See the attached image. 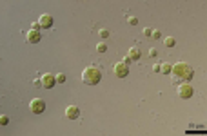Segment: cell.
I'll use <instances>...</instances> for the list:
<instances>
[{
	"mask_svg": "<svg viewBox=\"0 0 207 136\" xmlns=\"http://www.w3.org/2000/svg\"><path fill=\"white\" fill-rule=\"evenodd\" d=\"M151 36H153V40H158V38H160V31H153Z\"/></svg>",
	"mask_w": 207,
	"mask_h": 136,
	"instance_id": "cell-18",
	"label": "cell"
},
{
	"mask_svg": "<svg viewBox=\"0 0 207 136\" xmlns=\"http://www.w3.org/2000/svg\"><path fill=\"white\" fill-rule=\"evenodd\" d=\"M27 42H31V44H36V42H40V31H35V29H31V31H27Z\"/></svg>",
	"mask_w": 207,
	"mask_h": 136,
	"instance_id": "cell-9",
	"label": "cell"
},
{
	"mask_svg": "<svg viewBox=\"0 0 207 136\" xmlns=\"http://www.w3.org/2000/svg\"><path fill=\"white\" fill-rule=\"evenodd\" d=\"M127 56L133 60V62H136V60H140L142 53H140V49H138V47H131V49L127 51Z\"/></svg>",
	"mask_w": 207,
	"mask_h": 136,
	"instance_id": "cell-10",
	"label": "cell"
},
{
	"mask_svg": "<svg viewBox=\"0 0 207 136\" xmlns=\"http://www.w3.org/2000/svg\"><path fill=\"white\" fill-rule=\"evenodd\" d=\"M66 116H67L69 120H77V118L80 116V109L77 107V105H69V107L66 109Z\"/></svg>",
	"mask_w": 207,
	"mask_h": 136,
	"instance_id": "cell-7",
	"label": "cell"
},
{
	"mask_svg": "<svg viewBox=\"0 0 207 136\" xmlns=\"http://www.w3.org/2000/svg\"><path fill=\"white\" fill-rule=\"evenodd\" d=\"M55 85H56V76H53V74H44L42 76V87L51 89Z\"/></svg>",
	"mask_w": 207,
	"mask_h": 136,
	"instance_id": "cell-6",
	"label": "cell"
},
{
	"mask_svg": "<svg viewBox=\"0 0 207 136\" xmlns=\"http://www.w3.org/2000/svg\"><path fill=\"white\" fill-rule=\"evenodd\" d=\"M64 82H66V74H62V73L56 74V84H64Z\"/></svg>",
	"mask_w": 207,
	"mask_h": 136,
	"instance_id": "cell-14",
	"label": "cell"
},
{
	"mask_svg": "<svg viewBox=\"0 0 207 136\" xmlns=\"http://www.w3.org/2000/svg\"><path fill=\"white\" fill-rule=\"evenodd\" d=\"M29 109H31V113H35V114H42L44 111H46V102L36 98V100H33L31 103H29Z\"/></svg>",
	"mask_w": 207,
	"mask_h": 136,
	"instance_id": "cell-5",
	"label": "cell"
},
{
	"mask_svg": "<svg viewBox=\"0 0 207 136\" xmlns=\"http://www.w3.org/2000/svg\"><path fill=\"white\" fill-rule=\"evenodd\" d=\"M153 71H155V73H160V64H155V65H153Z\"/></svg>",
	"mask_w": 207,
	"mask_h": 136,
	"instance_id": "cell-19",
	"label": "cell"
},
{
	"mask_svg": "<svg viewBox=\"0 0 207 136\" xmlns=\"http://www.w3.org/2000/svg\"><path fill=\"white\" fill-rule=\"evenodd\" d=\"M113 73H114V76H118V78H125L129 74V65H125L124 62H118V64H114Z\"/></svg>",
	"mask_w": 207,
	"mask_h": 136,
	"instance_id": "cell-3",
	"label": "cell"
},
{
	"mask_svg": "<svg viewBox=\"0 0 207 136\" xmlns=\"http://www.w3.org/2000/svg\"><path fill=\"white\" fill-rule=\"evenodd\" d=\"M151 33H153L151 29H144V35H145V36H151Z\"/></svg>",
	"mask_w": 207,
	"mask_h": 136,
	"instance_id": "cell-21",
	"label": "cell"
},
{
	"mask_svg": "<svg viewBox=\"0 0 207 136\" xmlns=\"http://www.w3.org/2000/svg\"><path fill=\"white\" fill-rule=\"evenodd\" d=\"M38 24H40V27H44V29H49V27L53 25V17H51V15H42L40 20H38Z\"/></svg>",
	"mask_w": 207,
	"mask_h": 136,
	"instance_id": "cell-8",
	"label": "cell"
},
{
	"mask_svg": "<svg viewBox=\"0 0 207 136\" xmlns=\"http://www.w3.org/2000/svg\"><path fill=\"white\" fill-rule=\"evenodd\" d=\"M96 51H98V53H106V51H107V45L104 44V42H100V44L96 45Z\"/></svg>",
	"mask_w": 207,
	"mask_h": 136,
	"instance_id": "cell-13",
	"label": "cell"
},
{
	"mask_svg": "<svg viewBox=\"0 0 207 136\" xmlns=\"http://www.w3.org/2000/svg\"><path fill=\"white\" fill-rule=\"evenodd\" d=\"M127 22H129L131 25H135V24H138V18H136V17H129V18H127Z\"/></svg>",
	"mask_w": 207,
	"mask_h": 136,
	"instance_id": "cell-16",
	"label": "cell"
},
{
	"mask_svg": "<svg viewBox=\"0 0 207 136\" xmlns=\"http://www.w3.org/2000/svg\"><path fill=\"white\" fill-rule=\"evenodd\" d=\"M164 44H165V47H174V44H176V40H174L173 36H167V38L164 40Z\"/></svg>",
	"mask_w": 207,
	"mask_h": 136,
	"instance_id": "cell-12",
	"label": "cell"
},
{
	"mask_svg": "<svg viewBox=\"0 0 207 136\" xmlns=\"http://www.w3.org/2000/svg\"><path fill=\"white\" fill-rule=\"evenodd\" d=\"M149 56H156V49H149Z\"/></svg>",
	"mask_w": 207,
	"mask_h": 136,
	"instance_id": "cell-22",
	"label": "cell"
},
{
	"mask_svg": "<svg viewBox=\"0 0 207 136\" xmlns=\"http://www.w3.org/2000/svg\"><path fill=\"white\" fill-rule=\"evenodd\" d=\"M98 35H100V38H107L109 36V31H107V29H100Z\"/></svg>",
	"mask_w": 207,
	"mask_h": 136,
	"instance_id": "cell-15",
	"label": "cell"
},
{
	"mask_svg": "<svg viewBox=\"0 0 207 136\" xmlns=\"http://www.w3.org/2000/svg\"><path fill=\"white\" fill-rule=\"evenodd\" d=\"M0 124H2V125H7V124H9V118H7V116H0Z\"/></svg>",
	"mask_w": 207,
	"mask_h": 136,
	"instance_id": "cell-17",
	"label": "cell"
},
{
	"mask_svg": "<svg viewBox=\"0 0 207 136\" xmlns=\"http://www.w3.org/2000/svg\"><path fill=\"white\" fill-rule=\"evenodd\" d=\"M171 64H160V73H164V74H171Z\"/></svg>",
	"mask_w": 207,
	"mask_h": 136,
	"instance_id": "cell-11",
	"label": "cell"
},
{
	"mask_svg": "<svg viewBox=\"0 0 207 136\" xmlns=\"http://www.w3.org/2000/svg\"><path fill=\"white\" fill-rule=\"evenodd\" d=\"M171 74H173V84H178V82H189L191 78L195 76V69L191 67L185 62H178L171 67Z\"/></svg>",
	"mask_w": 207,
	"mask_h": 136,
	"instance_id": "cell-1",
	"label": "cell"
},
{
	"mask_svg": "<svg viewBox=\"0 0 207 136\" xmlns=\"http://www.w3.org/2000/svg\"><path fill=\"white\" fill-rule=\"evenodd\" d=\"M193 95H195V89H193V85H191V84H182L178 87V96L180 98L187 100V98H191Z\"/></svg>",
	"mask_w": 207,
	"mask_h": 136,
	"instance_id": "cell-4",
	"label": "cell"
},
{
	"mask_svg": "<svg viewBox=\"0 0 207 136\" xmlns=\"http://www.w3.org/2000/svg\"><path fill=\"white\" fill-rule=\"evenodd\" d=\"M102 78V71L100 67L96 65H89V67H85L84 73H82V82L87 84V85H96Z\"/></svg>",
	"mask_w": 207,
	"mask_h": 136,
	"instance_id": "cell-2",
	"label": "cell"
},
{
	"mask_svg": "<svg viewBox=\"0 0 207 136\" xmlns=\"http://www.w3.org/2000/svg\"><path fill=\"white\" fill-rule=\"evenodd\" d=\"M131 62H133V60H131V58H129V56H125V58H124V64H125V65H129V64H131Z\"/></svg>",
	"mask_w": 207,
	"mask_h": 136,
	"instance_id": "cell-20",
	"label": "cell"
}]
</instances>
